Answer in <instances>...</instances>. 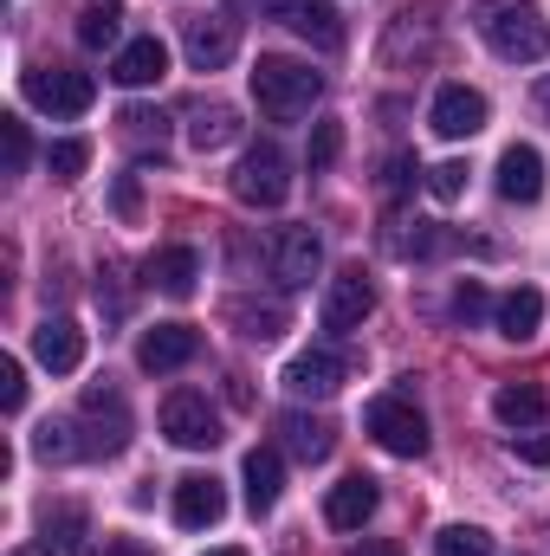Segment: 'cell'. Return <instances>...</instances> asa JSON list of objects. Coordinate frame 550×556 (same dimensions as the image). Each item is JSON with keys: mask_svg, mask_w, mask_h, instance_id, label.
<instances>
[{"mask_svg": "<svg viewBox=\"0 0 550 556\" xmlns=\"http://www.w3.org/2000/svg\"><path fill=\"white\" fill-rule=\"evenodd\" d=\"M227 317H234V330H240L247 343H278V337H285V304H253V298H234V304H227Z\"/></svg>", "mask_w": 550, "mask_h": 556, "instance_id": "cell-25", "label": "cell"}, {"mask_svg": "<svg viewBox=\"0 0 550 556\" xmlns=\"http://www.w3.org/2000/svg\"><path fill=\"white\" fill-rule=\"evenodd\" d=\"M195 278H201V253L195 247H162L149 260V285L162 298H195Z\"/></svg>", "mask_w": 550, "mask_h": 556, "instance_id": "cell-22", "label": "cell"}, {"mask_svg": "<svg viewBox=\"0 0 550 556\" xmlns=\"http://www.w3.org/2000/svg\"><path fill=\"white\" fill-rule=\"evenodd\" d=\"M486 311H492L486 285H479V278H460V285H453V324H479Z\"/></svg>", "mask_w": 550, "mask_h": 556, "instance_id": "cell-32", "label": "cell"}, {"mask_svg": "<svg viewBox=\"0 0 550 556\" xmlns=\"http://www.w3.org/2000/svg\"><path fill=\"white\" fill-rule=\"evenodd\" d=\"M532 98H538V111L550 117V78H538V91H532Z\"/></svg>", "mask_w": 550, "mask_h": 556, "instance_id": "cell-42", "label": "cell"}, {"mask_svg": "<svg viewBox=\"0 0 550 556\" xmlns=\"http://www.w3.org/2000/svg\"><path fill=\"white\" fill-rule=\"evenodd\" d=\"M111 78H117L124 91H149V85H162V78H168V46H162L155 33H142V39H130V46L117 52Z\"/></svg>", "mask_w": 550, "mask_h": 556, "instance_id": "cell-19", "label": "cell"}, {"mask_svg": "<svg viewBox=\"0 0 550 556\" xmlns=\"http://www.w3.org/2000/svg\"><path fill=\"white\" fill-rule=\"evenodd\" d=\"M221 518H227V485H221L214 472L175 479V525H182V531H208V525H221Z\"/></svg>", "mask_w": 550, "mask_h": 556, "instance_id": "cell-13", "label": "cell"}, {"mask_svg": "<svg viewBox=\"0 0 550 556\" xmlns=\"http://www.w3.org/2000/svg\"><path fill=\"white\" fill-rule=\"evenodd\" d=\"M343 376H350V363H343L337 350H304V356L285 363V389H291L298 402H330V395L343 389Z\"/></svg>", "mask_w": 550, "mask_h": 556, "instance_id": "cell-11", "label": "cell"}, {"mask_svg": "<svg viewBox=\"0 0 550 556\" xmlns=\"http://www.w3.org/2000/svg\"><path fill=\"white\" fill-rule=\"evenodd\" d=\"M0 142H7V175H20V168L33 162V137H26V124H20V117H0Z\"/></svg>", "mask_w": 550, "mask_h": 556, "instance_id": "cell-33", "label": "cell"}, {"mask_svg": "<svg viewBox=\"0 0 550 556\" xmlns=\"http://www.w3.org/2000/svg\"><path fill=\"white\" fill-rule=\"evenodd\" d=\"M317 273H324V240L311 227H285L273 240V278L285 291H304Z\"/></svg>", "mask_w": 550, "mask_h": 556, "instance_id": "cell-12", "label": "cell"}, {"mask_svg": "<svg viewBox=\"0 0 550 556\" xmlns=\"http://www.w3.org/2000/svg\"><path fill=\"white\" fill-rule=\"evenodd\" d=\"M427 194H434V201H460V194H466V162H440V168H427Z\"/></svg>", "mask_w": 550, "mask_h": 556, "instance_id": "cell-36", "label": "cell"}, {"mask_svg": "<svg viewBox=\"0 0 550 556\" xmlns=\"http://www.w3.org/2000/svg\"><path fill=\"white\" fill-rule=\"evenodd\" d=\"M78 415L91 420L98 433H91V453H124L130 446V408H124V395L117 389H85V402H78Z\"/></svg>", "mask_w": 550, "mask_h": 556, "instance_id": "cell-14", "label": "cell"}, {"mask_svg": "<svg viewBox=\"0 0 550 556\" xmlns=\"http://www.w3.org/2000/svg\"><path fill=\"white\" fill-rule=\"evenodd\" d=\"M370 311H376V285L357 266H343V273L330 278V291H324V330H357Z\"/></svg>", "mask_w": 550, "mask_h": 556, "instance_id": "cell-15", "label": "cell"}, {"mask_svg": "<svg viewBox=\"0 0 550 556\" xmlns=\"http://www.w3.org/2000/svg\"><path fill=\"white\" fill-rule=\"evenodd\" d=\"M162 433L182 453H208V446H221V415H214V402L201 389H175L162 402Z\"/></svg>", "mask_w": 550, "mask_h": 556, "instance_id": "cell-4", "label": "cell"}, {"mask_svg": "<svg viewBox=\"0 0 550 556\" xmlns=\"http://www.w3.org/2000/svg\"><path fill=\"white\" fill-rule=\"evenodd\" d=\"M240 137V111H227V104H208V111H195V124H188V142L208 155V149H227V142Z\"/></svg>", "mask_w": 550, "mask_h": 556, "instance_id": "cell-26", "label": "cell"}, {"mask_svg": "<svg viewBox=\"0 0 550 556\" xmlns=\"http://www.w3.org/2000/svg\"><path fill=\"white\" fill-rule=\"evenodd\" d=\"M512 453H518L525 466H550V427H525V433H512Z\"/></svg>", "mask_w": 550, "mask_h": 556, "instance_id": "cell-38", "label": "cell"}, {"mask_svg": "<svg viewBox=\"0 0 550 556\" xmlns=\"http://www.w3.org/2000/svg\"><path fill=\"white\" fill-rule=\"evenodd\" d=\"M278 433H285V446H291V453H298L304 466L330 459V446H337L330 420H311V415H278Z\"/></svg>", "mask_w": 550, "mask_h": 556, "instance_id": "cell-24", "label": "cell"}, {"mask_svg": "<svg viewBox=\"0 0 550 556\" xmlns=\"http://www.w3.org/2000/svg\"><path fill=\"white\" fill-rule=\"evenodd\" d=\"M260 13L278 20V26H291L298 39H311V46H343V13L330 7V0H260Z\"/></svg>", "mask_w": 550, "mask_h": 556, "instance_id": "cell-7", "label": "cell"}, {"mask_svg": "<svg viewBox=\"0 0 550 556\" xmlns=\"http://www.w3.org/2000/svg\"><path fill=\"white\" fill-rule=\"evenodd\" d=\"M376 505H383L376 479H370V472H350L343 485H330V498H324V525H330V531H363V525L376 518Z\"/></svg>", "mask_w": 550, "mask_h": 556, "instance_id": "cell-16", "label": "cell"}, {"mask_svg": "<svg viewBox=\"0 0 550 556\" xmlns=\"http://www.w3.org/2000/svg\"><path fill=\"white\" fill-rule=\"evenodd\" d=\"M39 531H46V551L59 544V551H78L85 544V511L78 505H46L39 511Z\"/></svg>", "mask_w": 550, "mask_h": 556, "instance_id": "cell-28", "label": "cell"}, {"mask_svg": "<svg viewBox=\"0 0 550 556\" xmlns=\"http://www.w3.org/2000/svg\"><path fill=\"white\" fill-rule=\"evenodd\" d=\"M240 479H247V511L266 518L278 505V492H285V459H278V446H253V453L240 459Z\"/></svg>", "mask_w": 550, "mask_h": 556, "instance_id": "cell-20", "label": "cell"}, {"mask_svg": "<svg viewBox=\"0 0 550 556\" xmlns=\"http://www.w3.org/2000/svg\"><path fill=\"white\" fill-rule=\"evenodd\" d=\"M350 556H402V544H383V538H370V544H357Z\"/></svg>", "mask_w": 550, "mask_h": 556, "instance_id": "cell-41", "label": "cell"}, {"mask_svg": "<svg viewBox=\"0 0 550 556\" xmlns=\"http://www.w3.org/2000/svg\"><path fill=\"white\" fill-rule=\"evenodd\" d=\"M499 194H505L512 207H532V201L545 194V155H538L532 142H512V149L499 155Z\"/></svg>", "mask_w": 550, "mask_h": 556, "instance_id": "cell-17", "label": "cell"}, {"mask_svg": "<svg viewBox=\"0 0 550 556\" xmlns=\"http://www.w3.org/2000/svg\"><path fill=\"white\" fill-rule=\"evenodd\" d=\"M85 162H91V142H85V137L46 142V175H52V181H78V175H85Z\"/></svg>", "mask_w": 550, "mask_h": 556, "instance_id": "cell-29", "label": "cell"}, {"mask_svg": "<svg viewBox=\"0 0 550 556\" xmlns=\"http://www.w3.org/2000/svg\"><path fill=\"white\" fill-rule=\"evenodd\" d=\"M421 175H427V168H421L414 155H389V168H383V194H389V201H402Z\"/></svg>", "mask_w": 550, "mask_h": 556, "instance_id": "cell-35", "label": "cell"}, {"mask_svg": "<svg viewBox=\"0 0 550 556\" xmlns=\"http://www.w3.org/2000/svg\"><path fill=\"white\" fill-rule=\"evenodd\" d=\"M492 317H499V337H505V343H532L538 324H545V291L518 285V291H505V298L492 304Z\"/></svg>", "mask_w": 550, "mask_h": 556, "instance_id": "cell-21", "label": "cell"}, {"mask_svg": "<svg viewBox=\"0 0 550 556\" xmlns=\"http://www.w3.org/2000/svg\"><path fill=\"white\" fill-rule=\"evenodd\" d=\"M117 214H124V220L137 214V181H130V175H124V188H117Z\"/></svg>", "mask_w": 550, "mask_h": 556, "instance_id": "cell-40", "label": "cell"}, {"mask_svg": "<svg viewBox=\"0 0 550 556\" xmlns=\"http://www.w3.org/2000/svg\"><path fill=\"white\" fill-rule=\"evenodd\" d=\"M208 556H247V551H240V544H227V551H208Z\"/></svg>", "mask_w": 550, "mask_h": 556, "instance_id": "cell-43", "label": "cell"}, {"mask_svg": "<svg viewBox=\"0 0 550 556\" xmlns=\"http://www.w3.org/2000/svg\"><path fill=\"white\" fill-rule=\"evenodd\" d=\"M195 356H201V330H195V324H155V330L137 337V363L149 376H175V369H188Z\"/></svg>", "mask_w": 550, "mask_h": 556, "instance_id": "cell-9", "label": "cell"}, {"mask_svg": "<svg viewBox=\"0 0 550 556\" xmlns=\"http://www.w3.org/2000/svg\"><path fill=\"white\" fill-rule=\"evenodd\" d=\"M33 453H39V459H46V466H52V459H78V453H85V446H78V440H72V427H65V420H46V427H39V433H33Z\"/></svg>", "mask_w": 550, "mask_h": 556, "instance_id": "cell-31", "label": "cell"}, {"mask_svg": "<svg viewBox=\"0 0 550 556\" xmlns=\"http://www.w3.org/2000/svg\"><path fill=\"white\" fill-rule=\"evenodd\" d=\"M124 39V7H85L78 13V46H91V52H104V46H117Z\"/></svg>", "mask_w": 550, "mask_h": 556, "instance_id": "cell-27", "label": "cell"}, {"mask_svg": "<svg viewBox=\"0 0 550 556\" xmlns=\"http://www.w3.org/2000/svg\"><path fill=\"white\" fill-rule=\"evenodd\" d=\"M182 52H188L195 72H221V65L240 52V33H234V20H221V13H195V20H182Z\"/></svg>", "mask_w": 550, "mask_h": 556, "instance_id": "cell-10", "label": "cell"}, {"mask_svg": "<svg viewBox=\"0 0 550 556\" xmlns=\"http://www.w3.org/2000/svg\"><path fill=\"white\" fill-rule=\"evenodd\" d=\"M363 433L383 453H396V459H421L427 453V420H421V408H414L409 395H376L363 408Z\"/></svg>", "mask_w": 550, "mask_h": 556, "instance_id": "cell-3", "label": "cell"}, {"mask_svg": "<svg viewBox=\"0 0 550 556\" xmlns=\"http://www.w3.org/2000/svg\"><path fill=\"white\" fill-rule=\"evenodd\" d=\"M492 415H499V427H512V433H525V427H545L550 402L538 382H505L499 395H492Z\"/></svg>", "mask_w": 550, "mask_h": 556, "instance_id": "cell-23", "label": "cell"}, {"mask_svg": "<svg viewBox=\"0 0 550 556\" xmlns=\"http://www.w3.org/2000/svg\"><path fill=\"white\" fill-rule=\"evenodd\" d=\"M33 356H39V369L72 376V369L85 363V330H78L72 317H46V324L33 330Z\"/></svg>", "mask_w": 550, "mask_h": 556, "instance_id": "cell-18", "label": "cell"}, {"mask_svg": "<svg viewBox=\"0 0 550 556\" xmlns=\"http://www.w3.org/2000/svg\"><path fill=\"white\" fill-rule=\"evenodd\" d=\"M26 104H39L46 117H85L98 104L91 72H26Z\"/></svg>", "mask_w": 550, "mask_h": 556, "instance_id": "cell-6", "label": "cell"}, {"mask_svg": "<svg viewBox=\"0 0 550 556\" xmlns=\"http://www.w3.org/2000/svg\"><path fill=\"white\" fill-rule=\"evenodd\" d=\"M13 556H46V551H13Z\"/></svg>", "mask_w": 550, "mask_h": 556, "instance_id": "cell-44", "label": "cell"}, {"mask_svg": "<svg viewBox=\"0 0 550 556\" xmlns=\"http://www.w3.org/2000/svg\"><path fill=\"white\" fill-rule=\"evenodd\" d=\"M234 194H240L247 207H278V201L291 194V162H285L278 142H253V149L240 155V168H234Z\"/></svg>", "mask_w": 550, "mask_h": 556, "instance_id": "cell-5", "label": "cell"}, {"mask_svg": "<svg viewBox=\"0 0 550 556\" xmlns=\"http://www.w3.org/2000/svg\"><path fill=\"white\" fill-rule=\"evenodd\" d=\"M434 556H492V531H479V525H447V531L434 538Z\"/></svg>", "mask_w": 550, "mask_h": 556, "instance_id": "cell-30", "label": "cell"}, {"mask_svg": "<svg viewBox=\"0 0 550 556\" xmlns=\"http://www.w3.org/2000/svg\"><path fill=\"white\" fill-rule=\"evenodd\" d=\"M427 124H434V137H440V142L479 137V130H486V98H479L473 85H440V91H434Z\"/></svg>", "mask_w": 550, "mask_h": 556, "instance_id": "cell-8", "label": "cell"}, {"mask_svg": "<svg viewBox=\"0 0 550 556\" xmlns=\"http://www.w3.org/2000/svg\"><path fill=\"white\" fill-rule=\"evenodd\" d=\"M337 155H343V124H337V117H324V124L311 130V168H330Z\"/></svg>", "mask_w": 550, "mask_h": 556, "instance_id": "cell-34", "label": "cell"}, {"mask_svg": "<svg viewBox=\"0 0 550 556\" xmlns=\"http://www.w3.org/2000/svg\"><path fill=\"white\" fill-rule=\"evenodd\" d=\"M473 26H479V39H486L499 59H512V65L550 59V20L532 0H479V7H473Z\"/></svg>", "mask_w": 550, "mask_h": 556, "instance_id": "cell-1", "label": "cell"}, {"mask_svg": "<svg viewBox=\"0 0 550 556\" xmlns=\"http://www.w3.org/2000/svg\"><path fill=\"white\" fill-rule=\"evenodd\" d=\"M317 91H324V78H317L311 65H298V59H260V65H253V98H260V111H266L273 124L304 117V111L317 104Z\"/></svg>", "mask_w": 550, "mask_h": 556, "instance_id": "cell-2", "label": "cell"}, {"mask_svg": "<svg viewBox=\"0 0 550 556\" xmlns=\"http://www.w3.org/2000/svg\"><path fill=\"white\" fill-rule=\"evenodd\" d=\"M0 408H7V415H20V408H26V376H20V363H13V356H0Z\"/></svg>", "mask_w": 550, "mask_h": 556, "instance_id": "cell-37", "label": "cell"}, {"mask_svg": "<svg viewBox=\"0 0 550 556\" xmlns=\"http://www.w3.org/2000/svg\"><path fill=\"white\" fill-rule=\"evenodd\" d=\"M98 556H155V551H142L137 538H104V551Z\"/></svg>", "mask_w": 550, "mask_h": 556, "instance_id": "cell-39", "label": "cell"}]
</instances>
